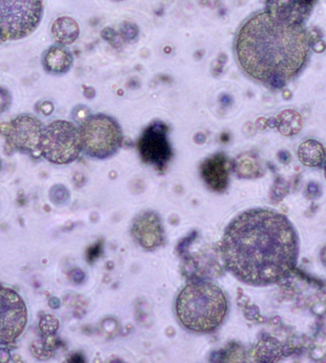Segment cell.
<instances>
[{
	"label": "cell",
	"instance_id": "cell-1",
	"mask_svg": "<svg viewBox=\"0 0 326 363\" xmlns=\"http://www.w3.org/2000/svg\"><path fill=\"white\" fill-rule=\"evenodd\" d=\"M221 252L227 269L240 281L251 286H268L280 282L294 271L299 240L283 214L253 209L228 225Z\"/></svg>",
	"mask_w": 326,
	"mask_h": 363
},
{
	"label": "cell",
	"instance_id": "cell-2",
	"mask_svg": "<svg viewBox=\"0 0 326 363\" xmlns=\"http://www.w3.org/2000/svg\"><path fill=\"white\" fill-rule=\"evenodd\" d=\"M311 40L302 25L278 21L264 12L249 17L237 35L235 53L242 71L259 82L283 87L307 63Z\"/></svg>",
	"mask_w": 326,
	"mask_h": 363
},
{
	"label": "cell",
	"instance_id": "cell-3",
	"mask_svg": "<svg viewBox=\"0 0 326 363\" xmlns=\"http://www.w3.org/2000/svg\"><path fill=\"white\" fill-rule=\"evenodd\" d=\"M228 303L222 290L214 283L194 281L187 284L176 300L181 325L195 333L216 330L225 319Z\"/></svg>",
	"mask_w": 326,
	"mask_h": 363
},
{
	"label": "cell",
	"instance_id": "cell-4",
	"mask_svg": "<svg viewBox=\"0 0 326 363\" xmlns=\"http://www.w3.org/2000/svg\"><path fill=\"white\" fill-rule=\"evenodd\" d=\"M82 150L97 159H106L120 149L123 141L121 127L104 114L90 115L79 129Z\"/></svg>",
	"mask_w": 326,
	"mask_h": 363
},
{
	"label": "cell",
	"instance_id": "cell-5",
	"mask_svg": "<svg viewBox=\"0 0 326 363\" xmlns=\"http://www.w3.org/2000/svg\"><path fill=\"white\" fill-rule=\"evenodd\" d=\"M42 0H0V41L25 38L39 24Z\"/></svg>",
	"mask_w": 326,
	"mask_h": 363
},
{
	"label": "cell",
	"instance_id": "cell-6",
	"mask_svg": "<svg viewBox=\"0 0 326 363\" xmlns=\"http://www.w3.org/2000/svg\"><path fill=\"white\" fill-rule=\"evenodd\" d=\"M38 150L52 163H72L82 150L80 131L72 123L55 121L42 130Z\"/></svg>",
	"mask_w": 326,
	"mask_h": 363
},
{
	"label": "cell",
	"instance_id": "cell-7",
	"mask_svg": "<svg viewBox=\"0 0 326 363\" xmlns=\"http://www.w3.org/2000/svg\"><path fill=\"white\" fill-rule=\"evenodd\" d=\"M168 126L161 122H154L148 126L138 140L137 147L145 163H152L157 168L165 167L172 156L167 139Z\"/></svg>",
	"mask_w": 326,
	"mask_h": 363
},
{
	"label": "cell",
	"instance_id": "cell-8",
	"mask_svg": "<svg viewBox=\"0 0 326 363\" xmlns=\"http://www.w3.org/2000/svg\"><path fill=\"white\" fill-rule=\"evenodd\" d=\"M26 319V308L21 298L11 290L0 288V344L17 338Z\"/></svg>",
	"mask_w": 326,
	"mask_h": 363
},
{
	"label": "cell",
	"instance_id": "cell-9",
	"mask_svg": "<svg viewBox=\"0 0 326 363\" xmlns=\"http://www.w3.org/2000/svg\"><path fill=\"white\" fill-rule=\"evenodd\" d=\"M42 126L36 118L23 115L7 124L5 136L13 147L22 151H35L39 148Z\"/></svg>",
	"mask_w": 326,
	"mask_h": 363
},
{
	"label": "cell",
	"instance_id": "cell-10",
	"mask_svg": "<svg viewBox=\"0 0 326 363\" xmlns=\"http://www.w3.org/2000/svg\"><path fill=\"white\" fill-rule=\"evenodd\" d=\"M315 0H265V12L274 19L302 25L312 11Z\"/></svg>",
	"mask_w": 326,
	"mask_h": 363
},
{
	"label": "cell",
	"instance_id": "cell-11",
	"mask_svg": "<svg viewBox=\"0 0 326 363\" xmlns=\"http://www.w3.org/2000/svg\"><path fill=\"white\" fill-rule=\"evenodd\" d=\"M201 176L208 186L214 191H224L228 186V161L225 155L218 153L205 160L200 167Z\"/></svg>",
	"mask_w": 326,
	"mask_h": 363
},
{
	"label": "cell",
	"instance_id": "cell-12",
	"mask_svg": "<svg viewBox=\"0 0 326 363\" xmlns=\"http://www.w3.org/2000/svg\"><path fill=\"white\" fill-rule=\"evenodd\" d=\"M133 234L141 246L154 249L162 243V227L157 215L144 213L138 217L133 226Z\"/></svg>",
	"mask_w": 326,
	"mask_h": 363
},
{
	"label": "cell",
	"instance_id": "cell-13",
	"mask_svg": "<svg viewBox=\"0 0 326 363\" xmlns=\"http://www.w3.org/2000/svg\"><path fill=\"white\" fill-rule=\"evenodd\" d=\"M72 63L71 53L61 46H53L44 55L45 69L53 74H63L69 71Z\"/></svg>",
	"mask_w": 326,
	"mask_h": 363
},
{
	"label": "cell",
	"instance_id": "cell-14",
	"mask_svg": "<svg viewBox=\"0 0 326 363\" xmlns=\"http://www.w3.org/2000/svg\"><path fill=\"white\" fill-rule=\"evenodd\" d=\"M52 34L55 40L61 45L72 44L79 36L77 23L68 16L58 18L52 26Z\"/></svg>",
	"mask_w": 326,
	"mask_h": 363
},
{
	"label": "cell",
	"instance_id": "cell-15",
	"mask_svg": "<svg viewBox=\"0 0 326 363\" xmlns=\"http://www.w3.org/2000/svg\"><path fill=\"white\" fill-rule=\"evenodd\" d=\"M299 159L304 165L319 166L326 159V151L324 146L315 140L303 142L299 147Z\"/></svg>",
	"mask_w": 326,
	"mask_h": 363
},
{
	"label": "cell",
	"instance_id": "cell-16",
	"mask_svg": "<svg viewBox=\"0 0 326 363\" xmlns=\"http://www.w3.org/2000/svg\"><path fill=\"white\" fill-rule=\"evenodd\" d=\"M277 127L280 133L286 136L294 135L302 128V118L296 111L285 110L278 115Z\"/></svg>",
	"mask_w": 326,
	"mask_h": 363
},
{
	"label": "cell",
	"instance_id": "cell-17",
	"mask_svg": "<svg viewBox=\"0 0 326 363\" xmlns=\"http://www.w3.org/2000/svg\"><path fill=\"white\" fill-rule=\"evenodd\" d=\"M239 175L248 177L256 173L257 171V165L254 162V160L250 158H241L239 161H237V168Z\"/></svg>",
	"mask_w": 326,
	"mask_h": 363
},
{
	"label": "cell",
	"instance_id": "cell-18",
	"mask_svg": "<svg viewBox=\"0 0 326 363\" xmlns=\"http://www.w3.org/2000/svg\"><path fill=\"white\" fill-rule=\"evenodd\" d=\"M137 35H138V29L133 23L126 22L121 27V36L127 41H132L137 37Z\"/></svg>",
	"mask_w": 326,
	"mask_h": 363
},
{
	"label": "cell",
	"instance_id": "cell-19",
	"mask_svg": "<svg viewBox=\"0 0 326 363\" xmlns=\"http://www.w3.org/2000/svg\"><path fill=\"white\" fill-rule=\"evenodd\" d=\"M90 116L88 108H86L85 106L79 105L76 106L73 110H72V119L79 124H82L85 120Z\"/></svg>",
	"mask_w": 326,
	"mask_h": 363
},
{
	"label": "cell",
	"instance_id": "cell-20",
	"mask_svg": "<svg viewBox=\"0 0 326 363\" xmlns=\"http://www.w3.org/2000/svg\"><path fill=\"white\" fill-rule=\"evenodd\" d=\"M10 100L11 98L8 92L3 88H0V113L4 112L8 108Z\"/></svg>",
	"mask_w": 326,
	"mask_h": 363
},
{
	"label": "cell",
	"instance_id": "cell-21",
	"mask_svg": "<svg viewBox=\"0 0 326 363\" xmlns=\"http://www.w3.org/2000/svg\"><path fill=\"white\" fill-rule=\"evenodd\" d=\"M54 110V105L50 102V101H45L41 104L40 106V111L45 114V115H50Z\"/></svg>",
	"mask_w": 326,
	"mask_h": 363
},
{
	"label": "cell",
	"instance_id": "cell-22",
	"mask_svg": "<svg viewBox=\"0 0 326 363\" xmlns=\"http://www.w3.org/2000/svg\"><path fill=\"white\" fill-rule=\"evenodd\" d=\"M85 97H87L88 99H93L96 95V92L93 88L88 87L85 90Z\"/></svg>",
	"mask_w": 326,
	"mask_h": 363
},
{
	"label": "cell",
	"instance_id": "cell-23",
	"mask_svg": "<svg viewBox=\"0 0 326 363\" xmlns=\"http://www.w3.org/2000/svg\"><path fill=\"white\" fill-rule=\"evenodd\" d=\"M279 156H280V159H281V160L288 161L290 159V155L288 153H287V152H280Z\"/></svg>",
	"mask_w": 326,
	"mask_h": 363
},
{
	"label": "cell",
	"instance_id": "cell-24",
	"mask_svg": "<svg viewBox=\"0 0 326 363\" xmlns=\"http://www.w3.org/2000/svg\"><path fill=\"white\" fill-rule=\"evenodd\" d=\"M325 173H326V163H325Z\"/></svg>",
	"mask_w": 326,
	"mask_h": 363
},
{
	"label": "cell",
	"instance_id": "cell-25",
	"mask_svg": "<svg viewBox=\"0 0 326 363\" xmlns=\"http://www.w3.org/2000/svg\"><path fill=\"white\" fill-rule=\"evenodd\" d=\"M0 167H1V161H0Z\"/></svg>",
	"mask_w": 326,
	"mask_h": 363
}]
</instances>
